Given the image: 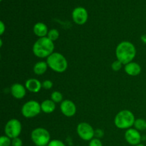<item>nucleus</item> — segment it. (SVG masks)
<instances>
[{
	"mask_svg": "<svg viewBox=\"0 0 146 146\" xmlns=\"http://www.w3.org/2000/svg\"><path fill=\"white\" fill-rule=\"evenodd\" d=\"M31 140L36 146H46L49 143L50 134L47 130L43 128H38L31 132Z\"/></svg>",
	"mask_w": 146,
	"mask_h": 146,
	"instance_id": "obj_5",
	"label": "nucleus"
},
{
	"mask_svg": "<svg viewBox=\"0 0 146 146\" xmlns=\"http://www.w3.org/2000/svg\"><path fill=\"white\" fill-rule=\"evenodd\" d=\"M34 32L37 36L45 37L48 34V28L46 25L42 22H38L34 25Z\"/></svg>",
	"mask_w": 146,
	"mask_h": 146,
	"instance_id": "obj_15",
	"label": "nucleus"
},
{
	"mask_svg": "<svg viewBox=\"0 0 146 146\" xmlns=\"http://www.w3.org/2000/svg\"><path fill=\"white\" fill-rule=\"evenodd\" d=\"M0 1H2V0H0Z\"/></svg>",
	"mask_w": 146,
	"mask_h": 146,
	"instance_id": "obj_30",
	"label": "nucleus"
},
{
	"mask_svg": "<svg viewBox=\"0 0 146 146\" xmlns=\"http://www.w3.org/2000/svg\"><path fill=\"white\" fill-rule=\"evenodd\" d=\"M23 142L19 138H15L11 141V146H22Z\"/></svg>",
	"mask_w": 146,
	"mask_h": 146,
	"instance_id": "obj_25",
	"label": "nucleus"
},
{
	"mask_svg": "<svg viewBox=\"0 0 146 146\" xmlns=\"http://www.w3.org/2000/svg\"><path fill=\"white\" fill-rule=\"evenodd\" d=\"M4 132L10 138H18L21 132V124L17 119H11L8 121L5 126Z\"/></svg>",
	"mask_w": 146,
	"mask_h": 146,
	"instance_id": "obj_7",
	"label": "nucleus"
},
{
	"mask_svg": "<svg viewBox=\"0 0 146 146\" xmlns=\"http://www.w3.org/2000/svg\"><path fill=\"white\" fill-rule=\"evenodd\" d=\"M48 66L58 73H62L66 70L68 63L62 54L59 53H53L47 58L46 61Z\"/></svg>",
	"mask_w": 146,
	"mask_h": 146,
	"instance_id": "obj_3",
	"label": "nucleus"
},
{
	"mask_svg": "<svg viewBox=\"0 0 146 146\" xmlns=\"http://www.w3.org/2000/svg\"><path fill=\"white\" fill-rule=\"evenodd\" d=\"M125 141L131 145H137L141 141V135L139 131L135 128H129L125 133Z\"/></svg>",
	"mask_w": 146,
	"mask_h": 146,
	"instance_id": "obj_10",
	"label": "nucleus"
},
{
	"mask_svg": "<svg viewBox=\"0 0 146 146\" xmlns=\"http://www.w3.org/2000/svg\"><path fill=\"white\" fill-rule=\"evenodd\" d=\"M135 121V117L131 111L123 110L117 114L114 123L116 127L120 129H126L134 125Z\"/></svg>",
	"mask_w": 146,
	"mask_h": 146,
	"instance_id": "obj_4",
	"label": "nucleus"
},
{
	"mask_svg": "<svg viewBox=\"0 0 146 146\" xmlns=\"http://www.w3.org/2000/svg\"><path fill=\"white\" fill-rule=\"evenodd\" d=\"M89 146H103V143L98 138H93L90 141Z\"/></svg>",
	"mask_w": 146,
	"mask_h": 146,
	"instance_id": "obj_24",
	"label": "nucleus"
},
{
	"mask_svg": "<svg viewBox=\"0 0 146 146\" xmlns=\"http://www.w3.org/2000/svg\"><path fill=\"white\" fill-rule=\"evenodd\" d=\"M135 146H145L144 145H143V144H138V145H135Z\"/></svg>",
	"mask_w": 146,
	"mask_h": 146,
	"instance_id": "obj_29",
	"label": "nucleus"
},
{
	"mask_svg": "<svg viewBox=\"0 0 146 146\" xmlns=\"http://www.w3.org/2000/svg\"><path fill=\"white\" fill-rule=\"evenodd\" d=\"M0 25H1V31H0V33H1V35H2L3 33L4 32V30H5V27H4V24L3 23V21H0Z\"/></svg>",
	"mask_w": 146,
	"mask_h": 146,
	"instance_id": "obj_28",
	"label": "nucleus"
},
{
	"mask_svg": "<svg viewBox=\"0 0 146 146\" xmlns=\"http://www.w3.org/2000/svg\"><path fill=\"white\" fill-rule=\"evenodd\" d=\"M48 64L45 61L37 62L34 66V71L37 75H42L46 71Z\"/></svg>",
	"mask_w": 146,
	"mask_h": 146,
	"instance_id": "obj_17",
	"label": "nucleus"
},
{
	"mask_svg": "<svg viewBox=\"0 0 146 146\" xmlns=\"http://www.w3.org/2000/svg\"><path fill=\"white\" fill-rule=\"evenodd\" d=\"M47 35H48L47 37H48V38H50L51 41H56V40L58 38V36H59V33H58V31H57L56 29H54L50 30Z\"/></svg>",
	"mask_w": 146,
	"mask_h": 146,
	"instance_id": "obj_20",
	"label": "nucleus"
},
{
	"mask_svg": "<svg viewBox=\"0 0 146 146\" xmlns=\"http://www.w3.org/2000/svg\"><path fill=\"white\" fill-rule=\"evenodd\" d=\"M51 98L54 103H60L63 101V95L58 91H54L51 94Z\"/></svg>",
	"mask_w": 146,
	"mask_h": 146,
	"instance_id": "obj_19",
	"label": "nucleus"
},
{
	"mask_svg": "<svg viewBox=\"0 0 146 146\" xmlns=\"http://www.w3.org/2000/svg\"><path fill=\"white\" fill-rule=\"evenodd\" d=\"M26 88L33 93H38L42 87V84L38 80L35 78H30L26 81Z\"/></svg>",
	"mask_w": 146,
	"mask_h": 146,
	"instance_id": "obj_12",
	"label": "nucleus"
},
{
	"mask_svg": "<svg viewBox=\"0 0 146 146\" xmlns=\"http://www.w3.org/2000/svg\"><path fill=\"white\" fill-rule=\"evenodd\" d=\"M11 138H9L8 136H1L0 138V146H11Z\"/></svg>",
	"mask_w": 146,
	"mask_h": 146,
	"instance_id": "obj_21",
	"label": "nucleus"
},
{
	"mask_svg": "<svg viewBox=\"0 0 146 146\" xmlns=\"http://www.w3.org/2000/svg\"><path fill=\"white\" fill-rule=\"evenodd\" d=\"M41 111L46 113H51L55 110V103L52 100H45L41 104Z\"/></svg>",
	"mask_w": 146,
	"mask_h": 146,
	"instance_id": "obj_16",
	"label": "nucleus"
},
{
	"mask_svg": "<svg viewBox=\"0 0 146 146\" xmlns=\"http://www.w3.org/2000/svg\"><path fill=\"white\" fill-rule=\"evenodd\" d=\"M41 105L36 101H29L26 103L21 108V113L26 118H33L40 113Z\"/></svg>",
	"mask_w": 146,
	"mask_h": 146,
	"instance_id": "obj_6",
	"label": "nucleus"
},
{
	"mask_svg": "<svg viewBox=\"0 0 146 146\" xmlns=\"http://www.w3.org/2000/svg\"><path fill=\"white\" fill-rule=\"evenodd\" d=\"M125 71L130 76H138L141 72V67L135 62H131L125 66Z\"/></svg>",
	"mask_w": 146,
	"mask_h": 146,
	"instance_id": "obj_14",
	"label": "nucleus"
},
{
	"mask_svg": "<svg viewBox=\"0 0 146 146\" xmlns=\"http://www.w3.org/2000/svg\"><path fill=\"white\" fill-rule=\"evenodd\" d=\"M95 135H96V137H98V138H101V137H103V135H104V132H103L102 130L98 129L96 130V131L95 132Z\"/></svg>",
	"mask_w": 146,
	"mask_h": 146,
	"instance_id": "obj_27",
	"label": "nucleus"
},
{
	"mask_svg": "<svg viewBox=\"0 0 146 146\" xmlns=\"http://www.w3.org/2000/svg\"><path fill=\"white\" fill-rule=\"evenodd\" d=\"M77 133L81 139L84 141H91L95 135L94 128L87 123H81L77 126Z\"/></svg>",
	"mask_w": 146,
	"mask_h": 146,
	"instance_id": "obj_8",
	"label": "nucleus"
},
{
	"mask_svg": "<svg viewBox=\"0 0 146 146\" xmlns=\"http://www.w3.org/2000/svg\"><path fill=\"white\" fill-rule=\"evenodd\" d=\"M122 63H121V61H118V60H117V61H114V62L113 63L112 65H111V67H112V69L113 70V71H118L122 68Z\"/></svg>",
	"mask_w": 146,
	"mask_h": 146,
	"instance_id": "obj_22",
	"label": "nucleus"
},
{
	"mask_svg": "<svg viewBox=\"0 0 146 146\" xmlns=\"http://www.w3.org/2000/svg\"><path fill=\"white\" fill-rule=\"evenodd\" d=\"M134 126L138 131H145L146 130V121L143 118H138L135 121Z\"/></svg>",
	"mask_w": 146,
	"mask_h": 146,
	"instance_id": "obj_18",
	"label": "nucleus"
},
{
	"mask_svg": "<svg viewBox=\"0 0 146 146\" xmlns=\"http://www.w3.org/2000/svg\"><path fill=\"white\" fill-rule=\"evenodd\" d=\"M117 59L123 64H128L132 61L136 54V50L132 43L123 41L120 43L115 51Z\"/></svg>",
	"mask_w": 146,
	"mask_h": 146,
	"instance_id": "obj_1",
	"label": "nucleus"
},
{
	"mask_svg": "<svg viewBox=\"0 0 146 146\" xmlns=\"http://www.w3.org/2000/svg\"><path fill=\"white\" fill-rule=\"evenodd\" d=\"M47 146H66L65 144L59 140H52Z\"/></svg>",
	"mask_w": 146,
	"mask_h": 146,
	"instance_id": "obj_23",
	"label": "nucleus"
},
{
	"mask_svg": "<svg viewBox=\"0 0 146 146\" xmlns=\"http://www.w3.org/2000/svg\"><path fill=\"white\" fill-rule=\"evenodd\" d=\"M53 86V83L51 82L49 80H46V81H44L42 83V87L45 89H50V88H52Z\"/></svg>",
	"mask_w": 146,
	"mask_h": 146,
	"instance_id": "obj_26",
	"label": "nucleus"
},
{
	"mask_svg": "<svg viewBox=\"0 0 146 146\" xmlns=\"http://www.w3.org/2000/svg\"><path fill=\"white\" fill-rule=\"evenodd\" d=\"M72 18L76 24L83 25L86 22L88 19V12L84 7H76L74 9L72 12Z\"/></svg>",
	"mask_w": 146,
	"mask_h": 146,
	"instance_id": "obj_9",
	"label": "nucleus"
},
{
	"mask_svg": "<svg viewBox=\"0 0 146 146\" xmlns=\"http://www.w3.org/2000/svg\"><path fill=\"white\" fill-rule=\"evenodd\" d=\"M54 49V41L47 36L41 37L33 46V52L38 58H48L53 54Z\"/></svg>",
	"mask_w": 146,
	"mask_h": 146,
	"instance_id": "obj_2",
	"label": "nucleus"
},
{
	"mask_svg": "<svg viewBox=\"0 0 146 146\" xmlns=\"http://www.w3.org/2000/svg\"><path fill=\"white\" fill-rule=\"evenodd\" d=\"M61 111L66 116L71 117L75 115L76 112V107L74 102L70 100H65L61 102Z\"/></svg>",
	"mask_w": 146,
	"mask_h": 146,
	"instance_id": "obj_11",
	"label": "nucleus"
},
{
	"mask_svg": "<svg viewBox=\"0 0 146 146\" xmlns=\"http://www.w3.org/2000/svg\"><path fill=\"white\" fill-rule=\"evenodd\" d=\"M11 93L14 98L21 99L25 96L26 89L21 84H14L11 87Z\"/></svg>",
	"mask_w": 146,
	"mask_h": 146,
	"instance_id": "obj_13",
	"label": "nucleus"
}]
</instances>
